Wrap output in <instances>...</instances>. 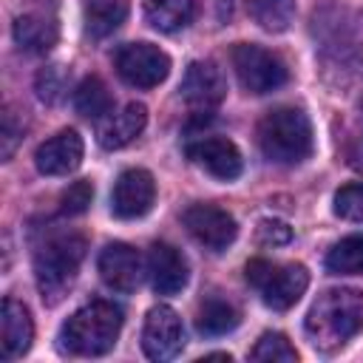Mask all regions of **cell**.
Segmentation results:
<instances>
[{"label": "cell", "instance_id": "1", "mask_svg": "<svg viewBox=\"0 0 363 363\" xmlns=\"http://www.w3.org/2000/svg\"><path fill=\"white\" fill-rule=\"evenodd\" d=\"M303 329L318 352L332 354L343 349L363 329V292L352 286L320 292L306 312Z\"/></svg>", "mask_w": 363, "mask_h": 363}, {"label": "cell", "instance_id": "2", "mask_svg": "<svg viewBox=\"0 0 363 363\" xmlns=\"http://www.w3.org/2000/svg\"><path fill=\"white\" fill-rule=\"evenodd\" d=\"M122 332V309L111 301L79 306L60 329V352L71 357H99L113 349Z\"/></svg>", "mask_w": 363, "mask_h": 363}, {"label": "cell", "instance_id": "3", "mask_svg": "<svg viewBox=\"0 0 363 363\" xmlns=\"http://www.w3.org/2000/svg\"><path fill=\"white\" fill-rule=\"evenodd\" d=\"M85 247L88 244L79 233H60L45 238L34 250V281L48 306L60 303L74 286L85 258Z\"/></svg>", "mask_w": 363, "mask_h": 363}, {"label": "cell", "instance_id": "4", "mask_svg": "<svg viewBox=\"0 0 363 363\" xmlns=\"http://www.w3.org/2000/svg\"><path fill=\"white\" fill-rule=\"evenodd\" d=\"M258 147L275 164H301L312 153V125L301 108L281 105L261 116Z\"/></svg>", "mask_w": 363, "mask_h": 363}, {"label": "cell", "instance_id": "5", "mask_svg": "<svg viewBox=\"0 0 363 363\" xmlns=\"http://www.w3.org/2000/svg\"><path fill=\"white\" fill-rule=\"evenodd\" d=\"M244 275L261 301L275 312L295 306L309 286V272L303 264H272L267 258H252L244 267Z\"/></svg>", "mask_w": 363, "mask_h": 363}, {"label": "cell", "instance_id": "6", "mask_svg": "<svg viewBox=\"0 0 363 363\" xmlns=\"http://www.w3.org/2000/svg\"><path fill=\"white\" fill-rule=\"evenodd\" d=\"M230 60H233L235 77L247 94L261 96V94L278 91L289 79L284 60L255 43H235L230 51Z\"/></svg>", "mask_w": 363, "mask_h": 363}, {"label": "cell", "instance_id": "7", "mask_svg": "<svg viewBox=\"0 0 363 363\" xmlns=\"http://www.w3.org/2000/svg\"><path fill=\"white\" fill-rule=\"evenodd\" d=\"M116 74L133 88H156L170 74V57L153 43H125L113 57Z\"/></svg>", "mask_w": 363, "mask_h": 363}, {"label": "cell", "instance_id": "8", "mask_svg": "<svg viewBox=\"0 0 363 363\" xmlns=\"http://www.w3.org/2000/svg\"><path fill=\"white\" fill-rule=\"evenodd\" d=\"M182 224L210 252H224L238 235L235 218L218 204H190L182 213Z\"/></svg>", "mask_w": 363, "mask_h": 363}, {"label": "cell", "instance_id": "9", "mask_svg": "<svg viewBox=\"0 0 363 363\" xmlns=\"http://www.w3.org/2000/svg\"><path fill=\"white\" fill-rule=\"evenodd\" d=\"M184 346V326L173 306H153L142 326V349L150 360H173Z\"/></svg>", "mask_w": 363, "mask_h": 363}, {"label": "cell", "instance_id": "10", "mask_svg": "<svg viewBox=\"0 0 363 363\" xmlns=\"http://www.w3.org/2000/svg\"><path fill=\"white\" fill-rule=\"evenodd\" d=\"M179 91H182V99L187 102V108L193 113H210L213 108L221 105V99L227 94V82H224V74L216 62L196 60L187 65Z\"/></svg>", "mask_w": 363, "mask_h": 363}, {"label": "cell", "instance_id": "11", "mask_svg": "<svg viewBox=\"0 0 363 363\" xmlns=\"http://www.w3.org/2000/svg\"><path fill=\"white\" fill-rule=\"evenodd\" d=\"M156 201V182L145 167H130L122 170L113 182V193H111V210L116 218H142L150 213Z\"/></svg>", "mask_w": 363, "mask_h": 363}, {"label": "cell", "instance_id": "12", "mask_svg": "<svg viewBox=\"0 0 363 363\" xmlns=\"http://www.w3.org/2000/svg\"><path fill=\"white\" fill-rule=\"evenodd\" d=\"M187 156L201 170H207L213 179H221V182H233L244 170L241 150L224 136H201V139L190 142L187 145Z\"/></svg>", "mask_w": 363, "mask_h": 363}, {"label": "cell", "instance_id": "13", "mask_svg": "<svg viewBox=\"0 0 363 363\" xmlns=\"http://www.w3.org/2000/svg\"><path fill=\"white\" fill-rule=\"evenodd\" d=\"M82 136L74 128H65L34 150V164L43 176H68L82 164Z\"/></svg>", "mask_w": 363, "mask_h": 363}, {"label": "cell", "instance_id": "14", "mask_svg": "<svg viewBox=\"0 0 363 363\" xmlns=\"http://www.w3.org/2000/svg\"><path fill=\"white\" fill-rule=\"evenodd\" d=\"M96 269L105 286L116 292H133L142 281V258L130 244H122V241H113L99 252Z\"/></svg>", "mask_w": 363, "mask_h": 363}, {"label": "cell", "instance_id": "15", "mask_svg": "<svg viewBox=\"0 0 363 363\" xmlns=\"http://www.w3.org/2000/svg\"><path fill=\"white\" fill-rule=\"evenodd\" d=\"M34 340V323L23 301L17 298H3V312H0V349L3 360H17L31 349Z\"/></svg>", "mask_w": 363, "mask_h": 363}, {"label": "cell", "instance_id": "16", "mask_svg": "<svg viewBox=\"0 0 363 363\" xmlns=\"http://www.w3.org/2000/svg\"><path fill=\"white\" fill-rule=\"evenodd\" d=\"M147 272H150V284L159 295H176L187 286L190 269L184 255L170 247V244H153L150 255H147Z\"/></svg>", "mask_w": 363, "mask_h": 363}, {"label": "cell", "instance_id": "17", "mask_svg": "<svg viewBox=\"0 0 363 363\" xmlns=\"http://www.w3.org/2000/svg\"><path fill=\"white\" fill-rule=\"evenodd\" d=\"M145 122H147V108L142 102H128L122 111H113L99 122L96 142L105 150H119L145 130Z\"/></svg>", "mask_w": 363, "mask_h": 363}, {"label": "cell", "instance_id": "18", "mask_svg": "<svg viewBox=\"0 0 363 363\" xmlns=\"http://www.w3.org/2000/svg\"><path fill=\"white\" fill-rule=\"evenodd\" d=\"M241 323V312L233 301L227 298H218V295H210L199 303V312H196V329L207 337H218V335H227L233 332L235 326Z\"/></svg>", "mask_w": 363, "mask_h": 363}, {"label": "cell", "instance_id": "19", "mask_svg": "<svg viewBox=\"0 0 363 363\" xmlns=\"http://www.w3.org/2000/svg\"><path fill=\"white\" fill-rule=\"evenodd\" d=\"M14 43L23 51H34L43 54L57 43V23H51L43 14H20L14 20Z\"/></svg>", "mask_w": 363, "mask_h": 363}, {"label": "cell", "instance_id": "20", "mask_svg": "<svg viewBox=\"0 0 363 363\" xmlns=\"http://www.w3.org/2000/svg\"><path fill=\"white\" fill-rule=\"evenodd\" d=\"M193 11L196 0H145V20L162 34L184 28L193 20Z\"/></svg>", "mask_w": 363, "mask_h": 363}, {"label": "cell", "instance_id": "21", "mask_svg": "<svg viewBox=\"0 0 363 363\" xmlns=\"http://www.w3.org/2000/svg\"><path fill=\"white\" fill-rule=\"evenodd\" d=\"M128 14L125 0H88L85 3V28L91 37H108L122 26Z\"/></svg>", "mask_w": 363, "mask_h": 363}, {"label": "cell", "instance_id": "22", "mask_svg": "<svg viewBox=\"0 0 363 363\" xmlns=\"http://www.w3.org/2000/svg\"><path fill=\"white\" fill-rule=\"evenodd\" d=\"M74 108L79 116H88V119H102L105 113H111L113 108V99H111V91L108 85L99 79V77H85L77 91H74Z\"/></svg>", "mask_w": 363, "mask_h": 363}, {"label": "cell", "instance_id": "23", "mask_svg": "<svg viewBox=\"0 0 363 363\" xmlns=\"http://www.w3.org/2000/svg\"><path fill=\"white\" fill-rule=\"evenodd\" d=\"M326 272L363 275V235H346L326 252Z\"/></svg>", "mask_w": 363, "mask_h": 363}, {"label": "cell", "instance_id": "24", "mask_svg": "<svg viewBox=\"0 0 363 363\" xmlns=\"http://www.w3.org/2000/svg\"><path fill=\"white\" fill-rule=\"evenodd\" d=\"M247 11L264 31L281 34L295 17V0H247Z\"/></svg>", "mask_w": 363, "mask_h": 363}, {"label": "cell", "instance_id": "25", "mask_svg": "<svg viewBox=\"0 0 363 363\" xmlns=\"http://www.w3.org/2000/svg\"><path fill=\"white\" fill-rule=\"evenodd\" d=\"M250 357L252 360H261V363H295L298 360V352L286 340V335H281V332H264L258 337V343L252 346Z\"/></svg>", "mask_w": 363, "mask_h": 363}, {"label": "cell", "instance_id": "26", "mask_svg": "<svg viewBox=\"0 0 363 363\" xmlns=\"http://www.w3.org/2000/svg\"><path fill=\"white\" fill-rule=\"evenodd\" d=\"M332 210L343 221H363V184H343L335 193Z\"/></svg>", "mask_w": 363, "mask_h": 363}, {"label": "cell", "instance_id": "27", "mask_svg": "<svg viewBox=\"0 0 363 363\" xmlns=\"http://www.w3.org/2000/svg\"><path fill=\"white\" fill-rule=\"evenodd\" d=\"M91 201H94V184L88 179H79V182L68 184V190H62V196H60V213L62 216H82Z\"/></svg>", "mask_w": 363, "mask_h": 363}, {"label": "cell", "instance_id": "28", "mask_svg": "<svg viewBox=\"0 0 363 363\" xmlns=\"http://www.w3.org/2000/svg\"><path fill=\"white\" fill-rule=\"evenodd\" d=\"M292 238V227L281 218H261L255 227V241L261 247H281Z\"/></svg>", "mask_w": 363, "mask_h": 363}, {"label": "cell", "instance_id": "29", "mask_svg": "<svg viewBox=\"0 0 363 363\" xmlns=\"http://www.w3.org/2000/svg\"><path fill=\"white\" fill-rule=\"evenodd\" d=\"M62 88H65V77L60 71V65H48L37 74V96L43 102H57L62 96Z\"/></svg>", "mask_w": 363, "mask_h": 363}, {"label": "cell", "instance_id": "30", "mask_svg": "<svg viewBox=\"0 0 363 363\" xmlns=\"http://www.w3.org/2000/svg\"><path fill=\"white\" fill-rule=\"evenodd\" d=\"M20 136H23V122L14 119V111H6L3 113V128H0V153H3V159H11L14 147L20 145Z\"/></svg>", "mask_w": 363, "mask_h": 363}, {"label": "cell", "instance_id": "31", "mask_svg": "<svg viewBox=\"0 0 363 363\" xmlns=\"http://www.w3.org/2000/svg\"><path fill=\"white\" fill-rule=\"evenodd\" d=\"M360 156H363V150H360Z\"/></svg>", "mask_w": 363, "mask_h": 363}]
</instances>
